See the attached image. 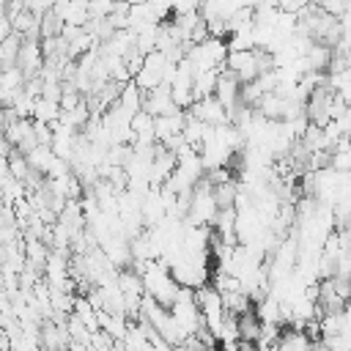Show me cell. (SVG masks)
Segmentation results:
<instances>
[{"label": "cell", "instance_id": "52a82bcc", "mask_svg": "<svg viewBox=\"0 0 351 351\" xmlns=\"http://www.w3.org/2000/svg\"><path fill=\"white\" fill-rule=\"evenodd\" d=\"M313 340L310 335L304 332V326H293V324H285V329L280 332V340H277V348H285V351H302V348H310Z\"/></svg>", "mask_w": 351, "mask_h": 351}, {"label": "cell", "instance_id": "30bf717a", "mask_svg": "<svg viewBox=\"0 0 351 351\" xmlns=\"http://www.w3.org/2000/svg\"><path fill=\"white\" fill-rule=\"evenodd\" d=\"M25 156H27V162H30V167H33V170H38V173H44V176H47V170H49V165H52V159H55L58 154L52 151V145L38 143V145H33Z\"/></svg>", "mask_w": 351, "mask_h": 351}, {"label": "cell", "instance_id": "ba28073f", "mask_svg": "<svg viewBox=\"0 0 351 351\" xmlns=\"http://www.w3.org/2000/svg\"><path fill=\"white\" fill-rule=\"evenodd\" d=\"M217 80H219V69L195 71V80H192V90H195V99L211 96V93L217 90Z\"/></svg>", "mask_w": 351, "mask_h": 351}, {"label": "cell", "instance_id": "5b68a950", "mask_svg": "<svg viewBox=\"0 0 351 351\" xmlns=\"http://www.w3.org/2000/svg\"><path fill=\"white\" fill-rule=\"evenodd\" d=\"M217 99L225 104V110H230V107H236L239 101H241V80L228 69V66H222L219 69V80H217Z\"/></svg>", "mask_w": 351, "mask_h": 351}, {"label": "cell", "instance_id": "d6986e66", "mask_svg": "<svg viewBox=\"0 0 351 351\" xmlns=\"http://www.w3.org/2000/svg\"><path fill=\"white\" fill-rule=\"evenodd\" d=\"M315 5H321L332 16H343L346 11H351V0H315Z\"/></svg>", "mask_w": 351, "mask_h": 351}, {"label": "cell", "instance_id": "ac0fdd59", "mask_svg": "<svg viewBox=\"0 0 351 351\" xmlns=\"http://www.w3.org/2000/svg\"><path fill=\"white\" fill-rule=\"evenodd\" d=\"M329 165H332L335 170H340V173H351V145H348V148H337V151H332Z\"/></svg>", "mask_w": 351, "mask_h": 351}, {"label": "cell", "instance_id": "6da1fadb", "mask_svg": "<svg viewBox=\"0 0 351 351\" xmlns=\"http://www.w3.org/2000/svg\"><path fill=\"white\" fill-rule=\"evenodd\" d=\"M228 41L225 38H214V36H208L206 41H192L189 44V49H186V60L192 63V69L195 71H206V69H222L225 66V60H228Z\"/></svg>", "mask_w": 351, "mask_h": 351}, {"label": "cell", "instance_id": "7a4b0ae2", "mask_svg": "<svg viewBox=\"0 0 351 351\" xmlns=\"http://www.w3.org/2000/svg\"><path fill=\"white\" fill-rule=\"evenodd\" d=\"M225 66H228L241 82L255 80V77L261 74V71H258V52H255V49H230Z\"/></svg>", "mask_w": 351, "mask_h": 351}, {"label": "cell", "instance_id": "4fadbf2b", "mask_svg": "<svg viewBox=\"0 0 351 351\" xmlns=\"http://www.w3.org/2000/svg\"><path fill=\"white\" fill-rule=\"evenodd\" d=\"M118 101L126 107V110H132V112H137L140 107H143V90L137 88V82L134 80H129V82H123V88H121V96H118Z\"/></svg>", "mask_w": 351, "mask_h": 351}, {"label": "cell", "instance_id": "ffe728a7", "mask_svg": "<svg viewBox=\"0 0 351 351\" xmlns=\"http://www.w3.org/2000/svg\"><path fill=\"white\" fill-rule=\"evenodd\" d=\"M200 11V0H173V14H189Z\"/></svg>", "mask_w": 351, "mask_h": 351}, {"label": "cell", "instance_id": "7c38bea8", "mask_svg": "<svg viewBox=\"0 0 351 351\" xmlns=\"http://www.w3.org/2000/svg\"><path fill=\"white\" fill-rule=\"evenodd\" d=\"M60 101H55V99H47V96H38L36 99V110H33V118H41V121H47V123H58L60 121Z\"/></svg>", "mask_w": 351, "mask_h": 351}, {"label": "cell", "instance_id": "e0dca14e", "mask_svg": "<svg viewBox=\"0 0 351 351\" xmlns=\"http://www.w3.org/2000/svg\"><path fill=\"white\" fill-rule=\"evenodd\" d=\"M239 96H241V101H244L247 107H258V101H261V96H263V88H261L258 77L241 82V93H239Z\"/></svg>", "mask_w": 351, "mask_h": 351}, {"label": "cell", "instance_id": "3957f363", "mask_svg": "<svg viewBox=\"0 0 351 351\" xmlns=\"http://www.w3.org/2000/svg\"><path fill=\"white\" fill-rule=\"evenodd\" d=\"M189 112H192L195 118H200V121L211 123V126L230 123V121H228V110H225V104L217 99V93L203 96V99H195V101H192V107H189Z\"/></svg>", "mask_w": 351, "mask_h": 351}, {"label": "cell", "instance_id": "9a60e30c", "mask_svg": "<svg viewBox=\"0 0 351 351\" xmlns=\"http://www.w3.org/2000/svg\"><path fill=\"white\" fill-rule=\"evenodd\" d=\"M30 162H27V156L19 151V148H14L11 154H8V173L14 176V178H19V181H25L27 176H30Z\"/></svg>", "mask_w": 351, "mask_h": 351}, {"label": "cell", "instance_id": "5bb4252c", "mask_svg": "<svg viewBox=\"0 0 351 351\" xmlns=\"http://www.w3.org/2000/svg\"><path fill=\"white\" fill-rule=\"evenodd\" d=\"M236 195H239V186L236 181H219L214 184V200H217V208H225V206H236Z\"/></svg>", "mask_w": 351, "mask_h": 351}, {"label": "cell", "instance_id": "8992f818", "mask_svg": "<svg viewBox=\"0 0 351 351\" xmlns=\"http://www.w3.org/2000/svg\"><path fill=\"white\" fill-rule=\"evenodd\" d=\"M184 121H186V110H176V112H170V115H156V118H154V134H156V140L165 143L167 137L181 134Z\"/></svg>", "mask_w": 351, "mask_h": 351}, {"label": "cell", "instance_id": "277c9868", "mask_svg": "<svg viewBox=\"0 0 351 351\" xmlns=\"http://www.w3.org/2000/svg\"><path fill=\"white\" fill-rule=\"evenodd\" d=\"M16 66L25 71V80L41 71V66H44V49H41V41H38V38H25V41H22Z\"/></svg>", "mask_w": 351, "mask_h": 351}, {"label": "cell", "instance_id": "9c48e42d", "mask_svg": "<svg viewBox=\"0 0 351 351\" xmlns=\"http://www.w3.org/2000/svg\"><path fill=\"white\" fill-rule=\"evenodd\" d=\"M261 329H263V321H261V315L255 313V307L239 315V337H241V340L255 343L258 335H261Z\"/></svg>", "mask_w": 351, "mask_h": 351}, {"label": "cell", "instance_id": "8fae6325", "mask_svg": "<svg viewBox=\"0 0 351 351\" xmlns=\"http://www.w3.org/2000/svg\"><path fill=\"white\" fill-rule=\"evenodd\" d=\"M304 58H307L310 69L326 71V69H329V60H332V47H329V44H321V41H313Z\"/></svg>", "mask_w": 351, "mask_h": 351}, {"label": "cell", "instance_id": "2e32d148", "mask_svg": "<svg viewBox=\"0 0 351 351\" xmlns=\"http://www.w3.org/2000/svg\"><path fill=\"white\" fill-rule=\"evenodd\" d=\"M25 85V71L14 63V66H5L0 69V88H8V90H19Z\"/></svg>", "mask_w": 351, "mask_h": 351}]
</instances>
